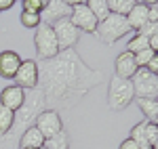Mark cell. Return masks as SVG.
Instances as JSON below:
<instances>
[{
	"mask_svg": "<svg viewBox=\"0 0 158 149\" xmlns=\"http://www.w3.org/2000/svg\"><path fill=\"white\" fill-rule=\"evenodd\" d=\"M34 128H36L38 132L44 137V141H47V139H53L55 135H59L61 130H63V122H61V116L57 112L44 109V112L36 118Z\"/></svg>",
	"mask_w": 158,
	"mask_h": 149,
	"instance_id": "cell-9",
	"label": "cell"
},
{
	"mask_svg": "<svg viewBox=\"0 0 158 149\" xmlns=\"http://www.w3.org/2000/svg\"><path fill=\"white\" fill-rule=\"evenodd\" d=\"M44 147L47 149H70V137H68V132L61 130L59 135H55L53 139H47Z\"/></svg>",
	"mask_w": 158,
	"mask_h": 149,
	"instance_id": "cell-21",
	"label": "cell"
},
{
	"mask_svg": "<svg viewBox=\"0 0 158 149\" xmlns=\"http://www.w3.org/2000/svg\"><path fill=\"white\" fill-rule=\"evenodd\" d=\"M17 143H19V149H40L42 145H44V137L32 126V128H27L23 135L19 137Z\"/></svg>",
	"mask_w": 158,
	"mask_h": 149,
	"instance_id": "cell-16",
	"label": "cell"
},
{
	"mask_svg": "<svg viewBox=\"0 0 158 149\" xmlns=\"http://www.w3.org/2000/svg\"><path fill=\"white\" fill-rule=\"evenodd\" d=\"M70 15H72L70 2H65V0H47L44 11L40 13V21L44 25H49V27H53L61 19H70Z\"/></svg>",
	"mask_w": 158,
	"mask_h": 149,
	"instance_id": "cell-10",
	"label": "cell"
},
{
	"mask_svg": "<svg viewBox=\"0 0 158 149\" xmlns=\"http://www.w3.org/2000/svg\"><path fill=\"white\" fill-rule=\"evenodd\" d=\"M72 6V15H70V21L78 32H85V34H95L97 29V19L95 15L89 11L86 2H70Z\"/></svg>",
	"mask_w": 158,
	"mask_h": 149,
	"instance_id": "cell-7",
	"label": "cell"
},
{
	"mask_svg": "<svg viewBox=\"0 0 158 149\" xmlns=\"http://www.w3.org/2000/svg\"><path fill=\"white\" fill-rule=\"evenodd\" d=\"M137 34H139V36H146V38L154 36V34H158V23H146Z\"/></svg>",
	"mask_w": 158,
	"mask_h": 149,
	"instance_id": "cell-27",
	"label": "cell"
},
{
	"mask_svg": "<svg viewBox=\"0 0 158 149\" xmlns=\"http://www.w3.org/2000/svg\"><path fill=\"white\" fill-rule=\"evenodd\" d=\"M127 23L131 27V32H139L148 21V6L143 2H135V6L131 9V13L127 15Z\"/></svg>",
	"mask_w": 158,
	"mask_h": 149,
	"instance_id": "cell-15",
	"label": "cell"
},
{
	"mask_svg": "<svg viewBox=\"0 0 158 149\" xmlns=\"http://www.w3.org/2000/svg\"><path fill=\"white\" fill-rule=\"evenodd\" d=\"M135 99L133 92V84L131 80H124V78H110L108 84V107L112 112H124Z\"/></svg>",
	"mask_w": 158,
	"mask_h": 149,
	"instance_id": "cell-3",
	"label": "cell"
},
{
	"mask_svg": "<svg viewBox=\"0 0 158 149\" xmlns=\"http://www.w3.org/2000/svg\"><path fill=\"white\" fill-rule=\"evenodd\" d=\"M13 6V0H0V13L2 11H9Z\"/></svg>",
	"mask_w": 158,
	"mask_h": 149,
	"instance_id": "cell-30",
	"label": "cell"
},
{
	"mask_svg": "<svg viewBox=\"0 0 158 149\" xmlns=\"http://www.w3.org/2000/svg\"><path fill=\"white\" fill-rule=\"evenodd\" d=\"M19 21H21V25L27 27V29H36L38 25L42 23V21H40V15H36V13H21Z\"/></svg>",
	"mask_w": 158,
	"mask_h": 149,
	"instance_id": "cell-25",
	"label": "cell"
},
{
	"mask_svg": "<svg viewBox=\"0 0 158 149\" xmlns=\"http://www.w3.org/2000/svg\"><path fill=\"white\" fill-rule=\"evenodd\" d=\"M23 99H25V90L17 88L15 84H13V86L2 88V92H0V105H2V107H6V109H11L13 113L21 107Z\"/></svg>",
	"mask_w": 158,
	"mask_h": 149,
	"instance_id": "cell-14",
	"label": "cell"
},
{
	"mask_svg": "<svg viewBox=\"0 0 158 149\" xmlns=\"http://www.w3.org/2000/svg\"><path fill=\"white\" fill-rule=\"evenodd\" d=\"M137 105L143 112L148 122L156 124L158 122V99H137Z\"/></svg>",
	"mask_w": 158,
	"mask_h": 149,
	"instance_id": "cell-17",
	"label": "cell"
},
{
	"mask_svg": "<svg viewBox=\"0 0 158 149\" xmlns=\"http://www.w3.org/2000/svg\"><path fill=\"white\" fill-rule=\"evenodd\" d=\"M135 99H158V78L150 74L146 67L137 69V74L131 78Z\"/></svg>",
	"mask_w": 158,
	"mask_h": 149,
	"instance_id": "cell-6",
	"label": "cell"
},
{
	"mask_svg": "<svg viewBox=\"0 0 158 149\" xmlns=\"http://www.w3.org/2000/svg\"><path fill=\"white\" fill-rule=\"evenodd\" d=\"M154 55H156V53H154V50H150V49L141 50V53H137V55H135V63H137V67H139V69H141V67H146L148 61H150Z\"/></svg>",
	"mask_w": 158,
	"mask_h": 149,
	"instance_id": "cell-26",
	"label": "cell"
},
{
	"mask_svg": "<svg viewBox=\"0 0 158 149\" xmlns=\"http://www.w3.org/2000/svg\"><path fill=\"white\" fill-rule=\"evenodd\" d=\"M21 6H23V13H36V15H40L44 11V6H47V0H23Z\"/></svg>",
	"mask_w": 158,
	"mask_h": 149,
	"instance_id": "cell-24",
	"label": "cell"
},
{
	"mask_svg": "<svg viewBox=\"0 0 158 149\" xmlns=\"http://www.w3.org/2000/svg\"><path fill=\"white\" fill-rule=\"evenodd\" d=\"M101 69L89 67L74 49L61 50L57 57L38 65V86L44 92L47 109H72L103 82Z\"/></svg>",
	"mask_w": 158,
	"mask_h": 149,
	"instance_id": "cell-1",
	"label": "cell"
},
{
	"mask_svg": "<svg viewBox=\"0 0 158 149\" xmlns=\"http://www.w3.org/2000/svg\"><path fill=\"white\" fill-rule=\"evenodd\" d=\"M129 32H131V27L127 23V17L114 15V13H110L103 21H99L97 29H95V34H97L108 46L116 44V40H120L122 36H127Z\"/></svg>",
	"mask_w": 158,
	"mask_h": 149,
	"instance_id": "cell-4",
	"label": "cell"
},
{
	"mask_svg": "<svg viewBox=\"0 0 158 149\" xmlns=\"http://www.w3.org/2000/svg\"><path fill=\"white\" fill-rule=\"evenodd\" d=\"M148 149H156V147H148Z\"/></svg>",
	"mask_w": 158,
	"mask_h": 149,
	"instance_id": "cell-32",
	"label": "cell"
},
{
	"mask_svg": "<svg viewBox=\"0 0 158 149\" xmlns=\"http://www.w3.org/2000/svg\"><path fill=\"white\" fill-rule=\"evenodd\" d=\"M34 44H36V55L40 61H49V59L59 55V46H57V40H55V34H53V27H49L44 23H40L36 27Z\"/></svg>",
	"mask_w": 158,
	"mask_h": 149,
	"instance_id": "cell-5",
	"label": "cell"
},
{
	"mask_svg": "<svg viewBox=\"0 0 158 149\" xmlns=\"http://www.w3.org/2000/svg\"><path fill=\"white\" fill-rule=\"evenodd\" d=\"M137 63H135V55L133 53H129V50H124L120 53L118 57H116V61H114V76H118V78H124V80H131L135 74H137Z\"/></svg>",
	"mask_w": 158,
	"mask_h": 149,
	"instance_id": "cell-12",
	"label": "cell"
},
{
	"mask_svg": "<svg viewBox=\"0 0 158 149\" xmlns=\"http://www.w3.org/2000/svg\"><path fill=\"white\" fill-rule=\"evenodd\" d=\"M44 109H47V105H44V92H42V88L36 86V88H32V90H25V99L21 103V107L15 112V120H13L11 130L4 137H0V141H4L6 145H15V141H19V137L23 135L25 130L34 126L36 118Z\"/></svg>",
	"mask_w": 158,
	"mask_h": 149,
	"instance_id": "cell-2",
	"label": "cell"
},
{
	"mask_svg": "<svg viewBox=\"0 0 158 149\" xmlns=\"http://www.w3.org/2000/svg\"><path fill=\"white\" fill-rule=\"evenodd\" d=\"M146 49H150V46H148V38L139 36V34H135V36L129 40V44H127V50L133 53V55H137V53H141V50H146Z\"/></svg>",
	"mask_w": 158,
	"mask_h": 149,
	"instance_id": "cell-23",
	"label": "cell"
},
{
	"mask_svg": "<svg viewBox=\"0 0 158 149\" xmlns=\"http://www.w3.org/2000/svg\"><path fill=\"white\" fill-rule=\"evenodd\" d=\"M53 34H55V40H57V46L61 50H70L74 49V44L80 40V32L72 25L70 19H61L53 25Z\"/></svg>",
	"mask_w": 158,
	"mask_h": 149,
	"instance_id": "cell-8",
	"label": "cell"
},
{
	"mask_svg": "<svg viewBox=\"0 0 158 149\" xmlns=\"http://www.w3.org/2000/svg\"><path fill=\"white\" fill-rule=\"evenodd\" d=\"M146 69L150 72V74H154V76H156V72H158V57H156V55H154V57H152V59L148 61Z\"/></svg>",
	"mask_w": 158,
	"mask_h": 149,
	"instance_id": "cell-28",
	"label": "cell"
},
{
	"mask_svg": "<svg viewBox=\"0 0 158 149\" xmlns=\"http://www.w3.org/2000/svg\"><path fill=\"white\" fill-rule=\"evenodd\" d=\"M13 120H15V113H13L11 109H6V107L0 105V137H4V135L11 130Z\"/></svg>",
	"mask_w": 158,
	"mask_h": 149,
	"instance_id": "cell-22",
	"label": "cell"
},
{
	"mask_svg": "<svg viewBox=\"0 0 158 149\" xmlns=\"http://www.w3.org/2000/svg\"><path fill=\"white\" fill-rule=\"evenodd\" d=\"M118 149H139V145H137L135 141H131V139H124V141L120 143V147H118Z\"/></svg>",
	"mask_w": 158,
	"mask_h": 149,
	"instance_id": "cell-29",
	"label": "cell"
},
{
	"mask_svg": "<svg viewBox=\"0 0 158 149\" xmlns=\"http://www.w3.org/2000/svg\"><path fill=\"white\" fill-rule=\"evenodd\" d=\"M40 149H47V147H44V145H42V147H40Z\"/></svg>",
	"mask_w": 158,
	"mask_h": 149,
	"instance_id": "cell-31",
	"label": "cell"
},
{
	"mask_svg": "<svg viewBox=\"0 0 158 149\" xmlns=\"http://www.w3.org/2000/svg\"><path fill=\"white\" fill-rule=\"evenodd\" d=\"M86 6H89V11L95 15V19L99 21H103L106 17L110 15V9H108V0H89L86 2Z\"/></svg>",
	"mask_w": 158,
	"mask_h": 149,
	"instance_id": "cell-19",
	"label": "cell"
},
{
	"mask_svg": "<svg viewBox=\"0 0 158 149\" xmlns=\"http://www.w3.org/2000/svg\"><path fill=\"white\" fill-rule=\"evenodd\" d=\"M135 6L133 0H108V9L110 13H114V15H120V17H127L131 9Z\"/></svg>",
	"mask_w": 158,
	"mask_h": 149,
	"instance_id": "cell-20",
	"label": "cell"
},
{
	"mask_svg": "<svg viewBox=\"0 0 158 149\" xmlns=\"http://www.w3.org/2000/svg\"><path fill=\"white\" fill-rule=\"evenodd\" d=\"M15 86L21 90H32L38 86V63L32 59H21V65L15 74Z\"/></svg>",
	"mask_w": 158,
	"mask_h": 149,
	"instance_id": "cell-11",
	"label": "cell"
},
{
	"mask_svg": "<svg viewBox=\"0 0 158 149\" xmlns=\"http://www.w3.org/2000/svg\"><path fill=\"white\" fill-rule=\"evenodd\" d=\"M19 65H21V57L15 50H2L0 53V78L13 80Z\"/></svg>",
	"mask_w": 158,
	"mask_h": 149,
	"instance_id": "cell-13",
	"label": "cell"
},
{
	"mask_svg": "<svg viewBox=\"0 0 158 149\" xmlns=\"http://www.w3.org/2000/svg\"><path fill=\"white\" fill-rule=\"evenodd\" d=\"M131 141H135L137 145H139V149H148L150 145H148V120H143V122H139V124H135L133 128H131Z\"/></svg>",
	"mask_w": 158,
	"mask_h": 149,
	"instance_id": "cell-18",
	"label": "cell"
}]
</instances>
